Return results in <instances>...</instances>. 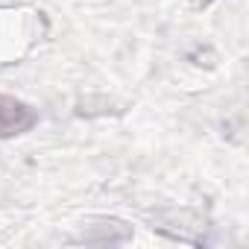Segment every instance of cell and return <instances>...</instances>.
<instances>
[{
    "label": "cell",
    "instance_id": "obj_1",
    "mask_svg": "<svg viewBox=\"0 0 249 249\" xmlns=\"http://www.w3.org/2000/svg\"><path fill=\"white\" fill-rule=\"evenodd\" d=\"M36 123H38V114L27 103L0 94V138L24 135V132H30L36 126Z\"/></svg>",
    "mask_w": 249,
    "mask_h": 249
}]
</instances>
